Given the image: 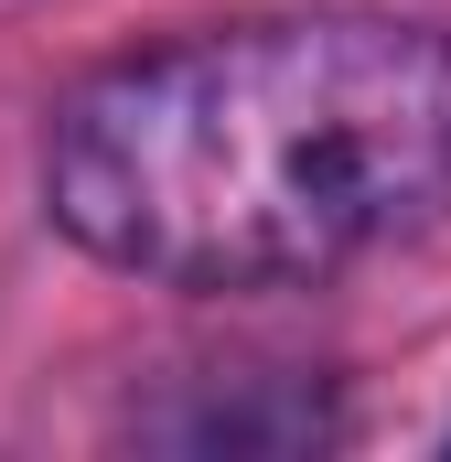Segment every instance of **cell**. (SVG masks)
I'll list each match as a JSON object with an SVG mask.
<instances>
[{
  "mask_svg": "<svg viewBox=\"0 0 451 462\" xmlns=\"http://www.w3.org/2000/svg\"><path fill=\"white\" fill-rule=\"evenodd\" d=\"M43 183L108 269L323 280L451 205V32L301 11L129 54L65 97Z\"/></svg>",
  "mask_w": 451,
  "mask_h": 462,
  "instance_id": "cell-1",
  "label": "cell"
}]
</instances>
